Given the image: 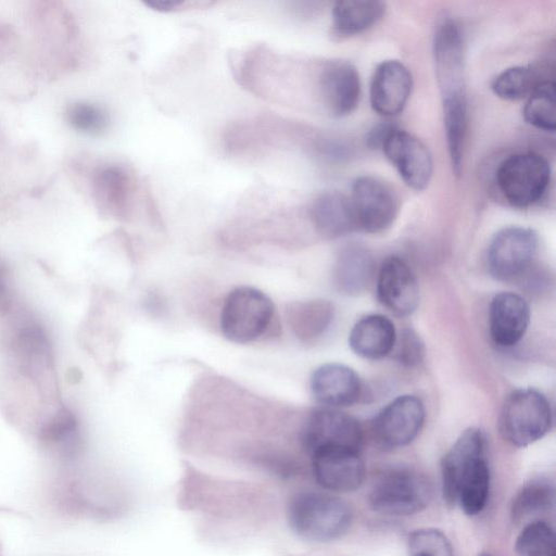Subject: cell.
<instances>
[{
  "label": "cell",
  "instance_id": "cell-8",
  "mask_svg": "<svg viewBox=\"0 0 556 556\" xmlns=\"http://www.w3.org/2000/svg\"><path fill=\"white\" fill-rule=\"evenodd\" d=\"M356 230L378 233L388 229L399 213V200L392 188L375 176H361L349 197Z\"/></svg>",
  "mask_w": 556,
  "mask_h": 556
},
{
  "label": "cell",
  "instance_id": "cell-6",
  "mask_svg": "<svg viewBox=\"0 0 556 556\" xmlns=\"http://www.w3.org/2000/svg\"><path fill=\"white\" fill-rule=\"evenodd\" d=\"M431 497V484L421 473L394 468L386 471L372 485L369 504L383 515L408 516L425 509Z\"/></svg>",
  "mask_w": 556,
  "mask_h": 556
},
{
  "label": "cell",
  "instance_id": "cell-29",
  "mask_svg": "<svg viewBox=\"0 0 556 556\" xmlns=\"http://www.w3.org/2000/svg\"><path fill=\"white\" fill-rule=\"evenodd\" d=\"M522 113L525 121L533 127L544 131H555V83L553 79L546 78L534 88L527 98Z\"/></svg>",
  "mask_w": 556,
  "mask_h": 556
},
{
  "label": "cell",
  "instance_id": "cell-16",
  "mask_svg": "<svg viewBox=\"0 0 556 556\" xmlns=\"http://www.w3.org/2000/svg\"><path fill=\"white\" fill-rule=\"evenodd\" d=\"M92 194L104 214L126 218L134 205L136 180L132 173L121 164L99 167L92 177Z\"/></svg>",
  "mask_w": 556,
  "mask_h": 556
},
{
  "label": "cell",
  "instance_id": "cell-30",
  "mask_svg": "<svg viewBox=\"0 0 556 556\" xmlns=\"http://www.w3.org/2000/svg\"><path fill=\"white\" fill-rule=\"evenodd\" d=\"M518 556H556L553 528L543 520L528 522L515 544Z\"/></svg>",
  "mask_w": 556,
  "mask_h": 556
},
{
  "label": "cell",
  "instance_id": "cell-23",
  "mask_svg": "<svg viewBox=\"0 0 556 556\" xmlns=\"http://www.w3.org/2000/svg\"><path fill=\"white\" fill-rule=\"evenodd\" d=\"M386 5L376 0H345L333 4L332 34L351 37L374 26L384 14Z\"/></svg>",
  "mask_w": 556,
  "mask_h": 556
},
{
  "label": "cell",
  "instance_id": "cell-12",
  "mask_svg": "<svg viewBox=\"0 0 556 556\" xmlns=\"http://www.w3.org/2000/svg\"><path fill=\"white\" fill-rule=\"evenodd\" d=\"M361 451L324 448L311 454L316 482L324 489L346 493L358 489L365 478Z\"/></svg>",
  "mask_w": 556,
  "mask_h": 556
},
{
  "label": "cell",
  "instance_id": "cell-25",
  "mask_svg": "<svg viewBox=\"0 0 556 556\" xmlns=\"http://www.w3.org/2000/svg\"><path fill=\"white\" fill-rule=\"evenodd\" d=\"M490 489V470L486 456L470 463L459 475L456 483L455 503L465 514H479L485 506Z\"/></svg>",
  "mask_w": 556,
  "mask_h": 556
},
{
  "label": "cell",
  "instance_id": "cell-26",
  "mask_svg": "<svg viewBox=\"0 0 556 556\" xmlns=\"http://www.w3.org/2000/svg\"><path fill=\"white\" fill-rule=\"evenodd\" d=\"M39 437L45 445L71 455L79 443V426L76 416L65 406L51 413L39 428Z\"/></svg>",
  "mask_w": 556,
  "mask_h": 556
},
{
  "label": "cell",
  "instance_id": "cell-22",
  "mask_svg": "<svg viewBox=\"0 0 556 556\" xmlns=\"http://www.w3.org/2000/svg\"><path fill=\"white\" fill-rule=\"evenodd\" d=\"M374 261L370 252L361 244L351 243L342 248L333 268V282L345 294L363 292L372 276Z\"/></svg>",
  "mask_w": 556,
  "mask_h": 556
},
{
  "label": "cell",
  "instance_id": "cell-37",
  "mask_svg": "<svg viewBox=\"0 0 556 556\" xmlns=\"http://www.w3.org/2000/svg\"><path fill=\"white\" fill-rule=\"evenodd\" d=\"M479 556H490V555H489V554H486V553H482V554H480Z\"/></svg>",
  "mask_w": 556,
  "mask_h": 556
},
{
  "label": "cell",
  "instance_id": "cell-11",
  "mask_svg": "<svg viewBox=\"0 0 556 556\" xmlns=\"http://www.w3.org/2000/svg\"><path fill=\"white\" fill-rule=\"evenodd\" d=\"M421 400L412 394L397 396L375 417L372 430L377 440L388 447L409 444L420 432L425 422Z\"/></svg>",
  "mask_w": 556,
  "mask_h": 556
},
{
  "label": "cell",
  "instance_id": "cell-9",
  "mask_svg": "<svg viewBox=\"0 0 556 556\" xmlns=\"http://www.w3.org/2000/svg\"><path fill=\"white\" fill-rule=\"evenodd\" d=\"M302 442L312 454L324 448H350L361 451L363 429L353 416L337 408L321 407L307 417Z\"/></svg>",
  "mask_w": 556,
  "mask_h": 556
},
{
  "label": "cell",
  "instance_id": "cell-18",
  "mask_svg": "<svg viewBox=\"0 0 556 556\" xmlns=\"http://www.w3.org/2000/svg\"><path fill=\"white\" fill-rule=\"evenodd\" d=\"M309 386L314 397L330 408L354 404L362 392L358 375L351 367L339 363L317 367L311 376Z\"/></svg>",
  "mask_w": 556,
  "mask_h": 556
},
{
  "label": "cell",
  "instance_id": "cell-19",
  "mask_svg": "<svg viewBox=\"0 0 556 556\" xmlns=\"http://www.w3.org/2000/svg\"><path fill=\"white\" fill-rule=\"evenodd\" d=\"M307 215L315 230L325 238H338L356 230L350 198L337 191L316 197Z\"/></svg>",
  "mask_w": 556,
  "mask_h": 556
},
{
  "label": "cell",
  "instance_id": "cell-20",
  "mask_svg": "<svg viewBox=\"0 0 556 556\" xmlns=\"http://www.w3.org/2000/svg\"><path fill=\"white\" fill-rule=\"evenodd\" d=\"M396 336L395 327L387 316L369 314L353 326L349 343L361 357L380 359L391 354Z\"/></svg>",
  "mask_w": 556,
  "mask_h": 556
},
{
  "label": "cell",
  "instance_id": "cell-21",
  "mask_svg": "<svg viewBox=\"0 0 556 556\" xmlns=\"http://www.w3.org/2000/svg\"><path fill=\"white\" fill-rule=\"evenodd\" d=\"M482 456H485L483 432L478 428L466 429L442 459V489L448 504H455L456 483L462 471Z\"/></svg>",
  "mask_w": 556,
  "mask_h": 556
},
{
  "label": "cell",
  "instance_id": "cell-34",
  "mask_svg": "<svg viewBox=\"0 0 556 556\" xmlns=\"http://www.w3.org/2000/svg\"><path fill=\"white\" fill-rule=\"evenodd\" d=\"M149 8L160 12H177L191 9H202L213 5V2L206 1H187V0H148L143 2Z\"/></svg>",
  "mask_w": 556,
  "mask_h": 556
},
{
  "label": "cell",
  "instance_id": "cell-5",
  "mask_svg": "<svg viewBox=\"0 0 556 556\" xmlns=\"http://www.w3.org/2000/svg\"><path fill=\"white\" fill-rule=\"evenodd\" d=\"M548 161L535 152H520L503 160L496 168V186L504 199L515 207L538 203L551 182Z\"/></svg>",
  "mask_w": 556,
  "mask_h": 556
},
{
  "label": "cell",
  "instance_id": "cell-10",
  "mask_svg": "<svg viewBox=\"0 0 556 556\" xmlns=\"http://www.w3.org/2000/svg\"><path fill=\"white\" fill-rule=\"evenodd\" d=\"M380 149L408 187L416 191L427 188L433 174V161L420 139L393 126Z\"/></svg>",
  "mask_w": 556,
  "mask_h": 556
},
{
  "label": "cell",
  "instance_id": "cell-13",
  "mask_svg": "<svg viewBox=\"0 0 556 556\" xmlns=\"http://www.w3.org/2000/svg\"><path fill=\"white\" fill-rule=\"evenodd\" d=\"M318 89L327 111L337 117L345 116L355 110L359 101L358 72L348 61L323 62L319 67Z\"/></svg>",
  "mask_w": 556,
  "mask_h": 556
},
{
  "label": "cell",
  "instance_id": "cell-35",
  "mask_svg": "<svg viewBox=\"0 0 556 556\" xmlns=\"http://www.w3.org/2000/svg\"><path fill=\"white\" fill-rule=\"evenodd\" d=\"M393 125L381 124L372 128L367 136V143L370 148L380 149L383 139Z\"/></svg>",
  "mask_w": 556,
  "mask_h": 556
},
{
  "label": "cell",
  "instance_id": "cell-31",
  "mask_svg": "<svg viewBox=\"0 0 556 556\" xmlns=\"http://www.w3.org/2000/svg\"><path fill=\"white\" fill-rule=\"evenodd\" d=\"M68 124L76 130L98 136L110 125L109 113L100 105L87 101L71 103L65 111Z\"/></svg>",
  "mask_w": 556,
  "mask_h": 556
},
{
  "label": "cell",
  "instance_id": "cell-32",
  "mask_svg": "<svg viewBox=\"0 0 556 556\" xmlns=\"http://www.w3.org/2000/svg\"><path fill=\"white\" fill-rule=\"evenodd\" d=\"M410 556H455L445 534L434 528L413 531L407 540Z\"/></svg>",
  "mask_w": 556,
  "mask_h": 556
},
{
  "label": "cell",
  "instance_id": "cell-3",
  "mask_svg": "<svg viewBox=\"0 0 556 556\" xmlns=\"http://www.w3.org/2000/svg\"><path fill=\"white\" fill-rule=\"evenodd\" d=\"M275 320L276 308L271 299L260 289L240 286L225 298L219 326L227 340L245 344L270 333Z\"/></svg>",
  "mask_w": 556,
  "mask_h": 556
},
{
  "label": "cell",
  "instance_id": "cell-7",
  "mask_svg": "<svg viewBox=\"0 0 556 556\" xmlns=\"http://www.w3.org/2000/svg\"><path fill=\"white\" fill-rule=\"evenodd\" d=\"M538 250L536 233L526 227L501 229L492 238L486 251V265L497 280L520 279L532 265Z\"/></svg>",
  "mask_w": 556,
  "mask_h": 556
},
{
  "label": "cell",
  "instance_id": "cell-4",
  "mask_svg": "<svg viewBox=\"0 0 556 556\" xmlns=\"http://www.w3.org/2000/svg\"><path fill=\"white\" fill-rule=\"evenodd\" d=\"M551 426L552 408L540 391L517 389L505 399L498 416V430L511 445L528 446L543 438Z\"/></svg>",
  "mask_w": 556,
  "mask_h": 556
},
{
  "label": "cell",
  "instance_id": "cell-33",
  "mask_svg": "<svg viewBox=\"0 0 556 556\" xmlns=\"http://www.w3.org/2000/svg\"><path fill=\"white\" fill-rule=\"evenodd\" d=\"M391 353L399 363L405 366H415L424 359L425 345L414 330L404 329L396 336Z\"/></svg>",
  "mask_w": 556,
  "mask_h": 556
},
{
  "label": "cell",
  "instance_id": "cell-1",
  "mask_svg": "<svg viewBox=\"0 0 556 556\" xmlns=\"http://www.w3.org/2000/svg\"><path fill=\"white\" fill-rule=\"evenodd\" d=\"M464 43L458 23L453 18L442 20L434 33L433 58L443 116L468 114Z\"/></svg>",
  "mask_w": 556,
  "mask_h": 556
},
{
  "label": "cell",
  "instance_id": "cell-28",
  "mask_svg": "<svg viewBox=\"0 0 556 556\" xmlns=\"http://www.w3.org/2000/svg\"><path fill=\"white\" fill-rule=\"evenodd\" d=\"M546 79L530 65L511 66L494 77L492 91L501 99L515 101L528 98L534 88Z\"/></svg>",
  "mask_w": 556,
  "mask_h": 556
},
{
  "label": "cell",
  "instance_id": "cell-14",
  "mask_svg": "<svg viewBox=\"0 0 556 556\" xmlns=\"http://www.w3.org/2000/svg\"><path fill=\"white\" fill-rule=\"evenodd\" d=\"M380 303L397 316L410 315L419 303L417 279L407 263L397 256L383 261L377 277Z\"/></svg>",
  "mask_w": 556,
  "mask_h": 556
},
{
  "label": "cell",
  "instance_id": "cell-24",
  "mask_svg": "<svg viewBox=\"0 0 556 556\" xmlns=\"http://www.w3.org/2000/svg\"><path fill=\"white\" fill-rule=\"evenodd\" d=\"M286 318L298 339L309 341L328 328L333 318V306L325 300L293 302L286 307Z\"/></svg>",
  "mask_w": 556,
  "mask_h": 556
},
{
  "label": "cell",
  "instance_id": "cell-27",
  "mask_svg": "<svg viewBox=\"0 0 556 556\" xmlns=\"http://www.w3.org/2000/svg\"><path fill=\"white\" fill-rule=\"evenodd\" d=\"M554 498L555 488L551 479L532 478L516 494L511 505V516L515 521H522L547 513L554 505Z\"/></svg>",
  "mask_w": 556,
  "mask_h": 556
},
{
  "label": "cell",
  "instance_id": "cell-36",
  "mask_svg": "<svg viewBox=\"0 0 556 556\" xmlns=\"http://www.w3.org/2000/svg\"><path fill=\"white\" fill-rule=\"evenodd\" d=\"M9 305V299L4 286L0 282V312L7 309Z\"/></svg>",
  "mask_w": 556,
  "mask_h": 556
},
{
  "label": "cell",
  "instance_id": "cell-17",
  "mask_svg": "<svg viewBox=\"0 0 556 556\" xmlns=\"http://www.w3.org/2000/svg\"><path fill=\"white\" fill-rule=\"evenodd\" d=\"M530 323L528 302L514 292L496 294L489 306V328L492 341L501 348H511L525 336Z\"/></svg>",
  "mask_w": 556,
  "mask_h": 556
},
{
  "label": "cell",
  "instance_id": "cell-2",
  "mask_svg": "<svg viewBox=\"0 0 556 556\" xmlns=\"http://www.w3.org/2000/svg\"><path fill=\"white\" fill-rule=\"evenodd\" d=\"M288 521L299 536L313 542H329L348 531L352 511L334 495L305 491L290 501Z\"/></svg>",
  "mask_w": 556,
  "mask_h": 556
},
{
  "label": "cell",
  "instance_id": "cell-15",
  "mask_svg": "<svg viewBox=\"0 0 556 556\" xmlns=\"http://www.w3.org/2000/svg\"><path fill=\"white\" fill-rule=\"evenodd\" d=\"M413 90L409 70L400 61L386 60L376 68L369 88L370 105L382 116L403 111Z\"/></svg>",
  "mask_w": 556,
  "mask_h": 556
}]
</instances>
